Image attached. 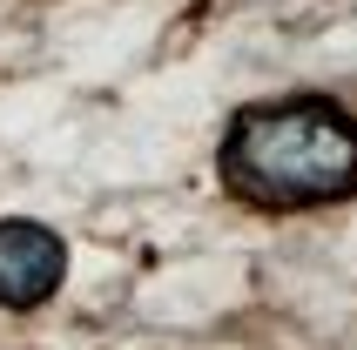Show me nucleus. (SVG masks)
Instances as JSON below:
<instances>
[{
  "label": "nucleus",
  "instance_id": "obj_1",
  "mask_svg": "<svg viewBox=\"0 0 357 350\" xmlns=\"http://www.w3.org/2000/svg\"><path fill=\"white\" fill-rule=\"evenodd\" d=\"M222 189L250 209L290 215L357 195V121L331 95L257 101L229 121L216 149Z\"/></svg>",
  "mask_w": 357,
  "mask_h": 350
},
{
  "label": "nucleus",
  "instance_id": "obj_2",
  "mask_svg": "<svg viewBox=\"0 0 357 350\" xmlns=\"http://www.w3.org/2000/svg\"><path fill=\"white\" fill-rule=\"evenodd\" d=\"M68 276V250L54 229H40L27 215L0 222V310H40Z\"/></svg>",
  "mask_w": 357,
  "mask_h": 350
}]
</instances>
